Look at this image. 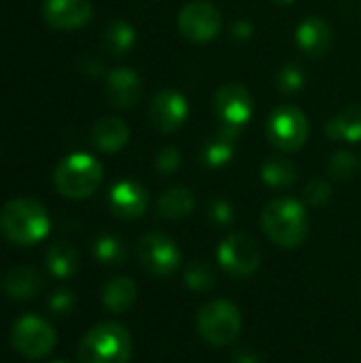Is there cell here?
<instances>
[{"instance_id":"obj_1","label":"cell","mask_w":361,"mask_h":363,"mask_svg":"<svg viewBox=\"0 0 361 363\" xmlns=\"http://www.w3.org/2000/svg\"><path fill=\"white\" fill-rule=\"evenodd\" d=\"M49 213L34 198L9 200L0 211V234L13 245H36L49 234Z\"/></svg>"},{"instance_id":"obj_2","label":"cell","mask_w":361,"mask_h":363,"mask_svg":"<svg viewBox=\"0 0 361 363\" xmlns=\"http://www.w3.org/2000/svg\"><path fill=\"white\" fill-rule=\"evenodd\" d=\"M264 234L281 249H298L309 238L306 206L296 198H274L262 211Z\"/></svg>"},{"instance_id":"obj_3","label":"cell","mask_w":361,"mask_h":363,"mask_svg":"<svg viewBox=\"0 0 361 363\" xmlns=\"http://www.w3.org/2000/svg\"><path fill=\"white\" fill-rule=\"evenodd\" d=\"M102 177V164L94 155L79 151L66 155L55 166L53 185L68 200H85L100 187Z\"/></svg>"},{"instance_id":"obj_4","label":"cell","mask_w":361,"mask_h":363,"mask_svg":"<svg viewBox=\"0 0 361 363\" xmlns=\"http://www.w3.org/2000/svg\"><path fill=\"white\" fill-rule=\"evenodd\" d=\"M81 363H128L132 357L130 332L119 323H98L79 342Z\"/></svg>"},{"instance_id":"obj_5","label":"cell","mask_w":361,"mask_h":363,"mask_svg":"<svg viewBox=\"0 0 361 363\" xmlns=\"http://www.w3.org/2000/svg\"><path fill=\"white\" fill-rule=\"evenodd\" d=\"M243 317L230 300H211L198 313V332L213 347H228L240 336Z\"/></svg>"},{"instance_id":"obj_6","label":"cell","mask_w":361,"mask_h":363,"mask_svg":"<svg viewBox=\"0 0 361 363\" xmlns=\"http://www.w3.org/2000/svg\"><path fill=\"white\" fill-rule=\"evenodd\" d=\"M309 132L311 125L306 115L291 104H283L274 108L266 123V136L270 145L283 153L300 151L309 140Z\"/></svg>"},{"instance_id":"obj_7","label":"cell","mask_w":361,"mask_h":363,"mask_svg":"<svg viewBox=\"0 0 361 363\" xmlns=\"http://www.w3.org/2000/svg\"><path fill=\"white\" fill-rule=\"evenodd\" d=\"M55 330L36 315H26L11 330L13 349L26 359H43L55 347Z\"/></svg>"},{"instance_id":"obj_8","label":"cell","mask_w":361,"mask_h":363,"mask_svg":"<svg viewBox=\"0 0 361 363\" xmlns=\"http://www.w3.org/2000/svg\"><path fill=\"white\" fill-rule=\"evenodd\" d=\"M177 26L183 38L191 43H211L219 36L223 19L219 9L209 0H191L179 11Z\"/></svg>"},{"instance_id":"obj_9","label":"cell","mask_w":361,"mask_h":363,"mask_svg":"<svg viewBox=\"0 0 361 363\" xmlns=\"http://www.w3.org/2000/svg\"><path fill=\"white\" fill-rule=\"evenodd\" d=\"M136 257L143 270L162 279L170 277L181 266V251L177 242L170 236L160 234V232H149L138 240Z\"/></svg>"},{"instance_id":"obj_10","label":"cell","mask_w":361,"mask_h":363,"mask_svg":"<svg viewBox=\"0 0 361 363\" xmlns=\"http://www.w3.org/2000/svg\"><path fill=\"white\" fill-rule=\"evenodd\" d=\"M215 113L221 125L243 130L255 113V100L243 83L230 81L215 91Z\"/></svg>"},{"instance_id":"obj_11","label":"cell","mask_w":361,"mask_h":363,"mask_svg":"<svg viewBox=\"0 0 361 363\" xmlns=\"http://www.w3.org/2000/svg\"><path fill=\"white\" fill-rule=\"evenodd\" d=\"M221 268L232 277H251L262 264V251L257 242L247 234H230L217 249Z\"/></svg>"},{"instance_id":"obj_12","label":"cell","mask_w":361,"mask_h":363,"mask_svg":"<svg viewBox=\"0 0 361 363\" xmlns=\"http://www.w3.org/2000/svg\"><path fill=\"white\" fill-rule=\"evenodd\" d=\"M149 121L151 125L162 134L177 132L189 115V104L183 94L174 89H162L157 91L149 102Z\"/></svg>"},{"instance_id":"obj_13","label":"cell","mask_w":361,"mask_h":363,"mask_svg":"<svg viewBox=\"0 0 361 363\" xmlns=\"http://www.w3.org/2000/svg\"><path fill=\"white\" fill-rule=\"evenodd\" d=\"M104 96L109 104L117 111H128L136 106L143 98V79L136 70L119 66L106 72Z\"/></svg>"},{"instance_id":"obj_14","label":"cell","mask_w":361,"mask_h":363,"mask_svg":"<svg viewBox=\"0 0 361 363\" xmlns=\"http://www.w3.org/2000/svg\"><path fill=\"white\" fill-rule=\"evenodd\" d=\"M109 208L117 219L134 221L147 213L149 194L138 181H132V179L117 181L109 189Z\"/></svg>"},{"instance_id":"obj_15","label":"cell","mask_w":361,"mask_h":363,"mask_svg":"<svg viewBox=\"0 0 361 363\" xmlns=\"http://www.w3.org/2000/svg\"><path fill=\"white\" fill-rule=\"evenodd\" d=\"M94 6L89 0H45L43 19L62 32H72L91 21Z\"/></svg>"},{"instance_id":"obj_16","label":"cell","mask_w":361,"mask_h":363,"mask_svg":"<svg viewBox=\"0 0 361 363\" xmlns=\"http://www.w3.org/2000/svg\"><path fill=\"white\" fill-rule=\"evenodd\" d=\"M296 43L298 47L313 60L326 57L334 47V30L330 21L319 15H311L300 21L296 28Z\"/></svg>"},{"instance_id":"obj_17","label":"cell","mask_w":361,"mask_h":363,"mask_svg":"<svg viewBox=\"0 0 361 363\" xmlns=\"http://www.w3.org/2000/svg\"><path fill=\"white\" fill-rule=\"evenodd\" d=\"M91 145L106 155L121 151L130 140V128L123 119L117 117H100L89 130Z\"/></svg>"},{"instance_id":"obj_18","label":"cell","mask_w":361,"mask_h":363,"mask_svg":"<svg viewBox=\"0 0 361 363\" xmlns=\"http://www.w3.org/2000/svg\"><path fill=\"white\" fill-rule=\"evenodd\" d=\"M326 136L343 143H360L361 140V104H349L338 111L326 123Z\"/></svg>"},{"instance_id":"obj_19","label":"cell","mask_w":361,"mask_h":363,"mask_svg":"<svg viewBox=\"0 0 361 363\" xmlns=\"http://www.w3.org/2000/svg\"><path fill=\"white\" fill-rule=\"evenodd\" d=\"M240 130H232L221 125V130L204 145L202 149V162L204 166L217 170L230 164V160L234 157V149H236V140H238Z\"/></svg>"},{"instance_id":"obj_20","label":"cell","mask_w":361,"mask_h":363,"mask_svg":"<svg viewBox=\"0 0 361 363\" xmlns=\"http://www.w3.org/2000/svg\"><path fill=\"white\" fill-rule=\"evenodd\" d=\"M43 279L30 266H15L4 277V291L15 300H32L40 294Z\"/></svg>"},{"instance_id":"obj_21","label":"cell","mask_w":361,"mask_h":363,"mask_svg":"<svg viewBox=\"0 0 361 363\" xmlns=\"http://www.w3.org/2000/svg\"><path fill=\"white\" fill-rule=\"evenodd\" d=\"M138 287L130 277H115L102 287V304L111 313H126L134 306Z\"/></svg>"},{"instance_id":"obj_22","label":"cell","mask_w":361,"mask_h":363,"mask_svg":"<svg viewBox=\"0 0 361 363\" xmlns=\"http://www.w3.org/2000/svg\"><path fill=\"white\" fill-rule=\"evenodd\" d=\"M194 208H196V198L183 185H177V187L166 189L160 196V200H157V213H160V217L172 219V221H179V219L189 217L194 213Z\"/></svg>"},{"instance_id":"obj_23","label":"cell","mask_w":361,"mask_h":363,"mask_svg":"<svg viewBox=\"0 0 361 363\" xmlns=\"http://www.w3.org/2000/svg\"><path fill=\"white\" fill-rule=\"evenodd\" d=\"M45 264L55 279H70L79 270L81 257L70 242H53L45 253Z\"/></svg>"},{"instance_id":"obj_24","label":"cell","mask_w":361,"mask_h":363,"mask_svg":"<svg viewBox=\"0 0 361 363\" xmlns=\"http://www.w3.org/2000/svg\"><path fill=\"white\" fill-rule=\"evenodd\" d=\"M136 43V30L126 19H113L102 30V47L111 55H126Z\"/></svg>"},{"instance_id":"obj_25","label":"cell","mask_w":361,"mask_h":363,"mask_svg":"<svg viewBox=\"0 0 361 363\" xmlns=\"http://www.w3.org/2000/svg\"><path fill=\"white\" fill-rule=\"evenodd\" d=\"M260 177L272 189H287L296 183L298 170L296 164L287 157H270L262 164Z\"/></svg>"},{"instance_id":"obj_26","label":"cell","mask_w":361,"mask_h":363,"mask_svg":"<svg viewBox=\"0 0 361 363\" xmlns=\"http://www.w3.org/2000/svg\"><path fill=\"white\" fill-rule=\"evenodd\" d=\"M94 257L104 266H117L126 262V245L115 234H100L94 240Z\"/></svg>"},{"instance_id":"obj_27","label":"cell","mask_w":361,"mask_h":363,"mask_svg":"<svg viewBox=\"0 0 361 363\" xmlns=\"http://www.w3.org/2000/svg\"><path fill=\"white\" fill-rule=\"evenodd\" d=\"M357 155L353 151H334L328 160V174L338 183H349L357 174Z\"/></svg>"},{"instance_id":"obj_28","label":"cell","mask_w":361,"mask_h":363,"mask_svg":"<svg viewBox=\"0 0 361 363\" xmlns=\"http://www.w3.org/2000/svg\"><path fill=\"white\" fill-rule=\"evenodd\" d=\"M274 83H277V89L283 91V94H298V91H302L304 85H306V72L302 70L300 64L287 62V64H283V66L277 70Z\"/></svg>"},{"instance_id":"obj_29","label":"cell","mask_w":361,"mask_h":363,"mask_svg":"<svg viewBox=\"0 0 361 363\" xmlns=\"http://www.w3.org/2000/svg\"><path fill=\"white\" fill-rule=\"evenodd\" d=\"M183 281H185V287H189L194 291H209V289L215 287L217 274H215V270L209 264H204V262H191L185 268Z\"/></svg>"},{"instance_id":"obj_30","label":"cell","mask_w":361,"mask_h":363,"mask_svg":"<svg viewBox=\"0 0 361 363\" xmlns=\"http://www.w3.org/2000/svg\"><path fill=\"white\" fill-rule=\"evenodd\" d=\"M332 200V185L326 179H313L304 187V202L309 206H326Z\"/></svg>"},{"instance_id":"obj_31","label":"cell","mask_w":361,"mask_h":363,"mask_svg":"<svg viewBox=\"0 0 361 363\" xmlns=\"http://www.w3.org/2000/svg\"><path fill=\"white\" fill-rule=\"evenodd\" d=\"M181 168V151L172 145L162 147L160 153L155 155V170L164 177L174 174Z\"/></svg>"},{"instance_id":"obj_32","label":"cell","mask_w":361,"mask_h":363,"mask_svg":"<svg viewBox=\"0 0 361 363\" xmlns=\"http://www.w3.org/2000/svg\"><path fill=\"white\" fill-rule=\"evenodd\" d=\"M209 219L215 225H230L232 219H234V206L223 198H215L209 204Z\"/></svg>"},{"instance_id":"obj_33","label":"cell","mask_w":361,"mask_h":363,"mask_svg":"<svg viewBox=\"0 0 361 363\" xmlns=\"http://www.w3.org/2000/svg\"><path fill=\"white\" fill-rule=\"evenodd\" d=\"M49 306H51V311H53V313H57V315H66V313H70V311H72V306H74V296H72V291L62 289V291L53 294V298L49 300Z\"/></svg>"},{"instance_id":"obj_34","label":"cell","mask_w":361,"mask_h":363,"mask_svg":"<svg viewBox=\"0 0 361 363\" xmlns=\"http://www.w3.org/2000/svg\"><path fill=\"white\" fill-rule=\"evenodd\" d=\"M230 34H232L234 40H240L243 43V40H249L255 34V26L249 19H236L232 23V28H230Z\"/></svg>"},{"instance_id":"obj_35","label":"cell","mask_w":361,"mask_h":363,"mask_svg":"<svg viewBox=\"0 0 361 363\" xmlns=\"http://www.w3.org/2000/svg\"><path fill=\"white\" fill-rule=\"evenodd\" d=\"M79 68H81L83 72H89L91 77H96V74H100V72H102V64H100V60H94V57H83V60H81V64H79Z\"/></svg>"},{"instance_id":"obj_36","label":"cell","mask_w":361,"mask_h":363,"mask_svg":"<svg viewBox=\"0 0 361 363\" xmlns=\"http://www.w3.org/2000/svg\"><path fill=\"white\" fill-rule=\"evenodd\" d=\"M234 363H262L260 355L249 351V349H238L234 353Z\"/></svg>"},{"instance_id":"obj_37","label":"cell","mask_w":361,"mask_h":363,"mask_svg":"<svg viewBox=\"0 0 361 363\" xmlns=\"http://www.w3.org/2000/svg\"><path fill=\"white\" fill-rule=\"evenodd\" d=\"M274 4H279V6H289V4H294L296 0H272Z\"/></svg>"},{"instance_id":"obj_38","label":"cell","mask_w":361,"mask_h":363,"mask_svg":"<svg viewBox=\"0 0 361 363\" xmlns=\"http://www.w3.org/2000/svg\"><path fill=\"white\" fill-rule=\"evenodd\" d=\"M55 363H66V362H55Z\"/></svg>"}]
</instances>
